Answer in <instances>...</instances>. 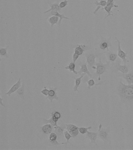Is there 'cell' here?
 I'll use <instances>...</instances> for the list:
<instances>
[{
	"mask_svg": "<svg viewBox=\"0 0 133 150\" xmlns=\"http://www.w3.org/2000/svg\"><path fill=\"white\" fill-rule=\"evenodd\" d=\"M117 91L121 97L130 100L133 99V84L126 85L121 80L119 82Z\"/></svg>",
	"mask_w": 133,
	"mask_h": 150,
	"instance_id": "6da1fadb",
	"label": "cell"
},
{
	"mask_svg": "<svg viewBox=\"0 0 133 150\" xmlns=\"http://www.w3.org/2000/svg\"><path fill=\"white\" fill-rule=\"evenodd\" d=\"M96 67L95 66H93L92 69H96V75L98 76V80H101V76L105 72L108 65V63H107L106 64H103L101 62L100 58L99 62L96 63Z\"/></svg>",
	"mask_w": 133,
	"mask_h": 150,
	"instance_id": "7a4b0ae2",
	"label": "cell"
},
{
	"mask_svg": "<svg viewBox=\"0 0 133 150\" xmlns=\"http://www.w3.org/2000/svg\"><path fill=\"white\" fill-rule=\"evenodd\" d=\"M111 37L108 38L102 37L100 44V48L102 50L106 49L107 51H109V48L112 47Z\"/></svg>",
	"mask_w": 133,
	"mask_h": 150,
	"instance_id": "3957f363",
	"label": "cell"
},
{
	"mask_svg": "<svg viewBox=\"0 0 133 150\" xmlns=\"http://www.w3.org/2000/svg\"><path fill=\"white\" fill-rule=\"evenodd\" d=\"M115 39L117 42L118 44V48H117V55L122 60L123 62L124 63L125 65H126L127 62V60L126 57L127 56V53H125L121 49V42L118 40V38L116 37H115Z\"/></svg>",
	"mask_w": 133,
	"mask_h": 150,
	"instance_id": "277c9868",
	"label": "cell"
},
{
	"mask_svg": "<svg viewBox=\"0 0 133 150\" xmlns=\"http://www.w3.org/2000/svg\"><path fill=\"white\" fill-rule=\"evenodd\" d=\"M98 55L95 54L94 53H89L85 54V57L86 58V63L88 65L89 67L91 68L95 65V59L97 57Z\"/></svg>",
	"mask_w": 133,
	"mask_h": 150,
	"instance_id": "5b68a950",
	"label": "cell"
},
{
	"mask_svg": "<svg viewBox=\"0 0 133 150\" xmlns=\"http://www.w3.org/2000/svg\"><path fill=\"white\" fill-rule=\"evenodd\" d=\"M57 88L51 87L49 88V94L48 96H47L46 98H48L50 100V102L52 103L53 100L54 99H56L58 100L59 99V97H58L57 95V93H56V90H57Z\"/></svg>",
	"mask_w": 133,
	"mask_h": 150,
	"instance_id": "8992f818",
	"label": "cell"
},
{
	"mask_svg": "<svg viewBox=\"0 0 133 150\" xmlns=\"http://www.w3.org/2000/svg\"><path fill=\"white\" fill-rule=\"evenodd\" d=\"M55 133H56L58 136V139H59L60 138H61L64 134V131L65 129H66V124H62L61 125L59 126L55 127Z\"/></svg>",
	"mask_w": 133,
	"mask_h": 150,
	"instance_id": "52a82bcc",
	"label": "cell"
},
{
	"mask_svg": "<svg viewBox=\"0 0 133 150\" xmlns=\"http://www.w3.org/2000/svg\"><path fill=\"white\" fill-rule=\"evenodd\" d=\"M118 6L117 5H115L114 4V2L110 4H108V5L107 4L105 7L102 8V10L104 9V10H105L108 14L105 17V19L108 17L109 16H114L113 12L111 11L112 8H118Z\"/></svg>",
	"mask_w": 133,
	"mask_h": 150,
	"instance_id": "ba28073f",
	"label": "cell"
},
{
	"mask_svg": "<svg viewBox=\"0 0 133 150\" xmlns=\"http://www.w3.org/2000/svg\"><path fill=\"white\" fill-rule=\"evenodd\" d=\"M114 70L116 71V72H121L123 74L127 73L129 72L128 67L126 65H121L119 63L116 64L114 67Z\"/></svg>",
	"mask_w": 133,
	"mask_h": 150,
	"instance_id": "9c48e42d",
	"label": "cell"
},
{
	"mask_svg": "<svg viewBox=\"0 0 133 150\" xmlns=\"http://www.w3.org/2000/svg\"><path fill=\"white\" fill-rule=\"evenodd\" d=\"M22 86L21 79L19 78L17 83L15 84L12 86V87L11 88V89L8 91V92L5 94V95H8V96H10L11 94L17 91Z\"/></svg>",
	"mask_w": 133,
	"mask_h": 150,
	"instance_id": "30bf717a",
	"label": "cell"
},
{
	"mask_svg": "<svg viewBox=\"0 0 133 150\" xmlns=\"http://www.w3.org/2000/svg\"><path fill=\"white\" fill-rule=\"evenodd\" d=\"M98 131L97 132H89L87 133L86 137L91 140V143H93L96 145H97L96 143V139L98 136Z\"/></svg>",
	"mask_w": 133,
	"mask_h": 150,
	"instance_id": "8fae6325",
	"label": "cell"
},
{
	"mask_svg": "<svg viewBox=\"0 0 133 150\" xmlns=\"http://www.w3.org/2000/svg\"><path fill=\"white\" fill-rule=\"evenodd\" d=\"M101 127H102V125L101 124H100L98 130V136L100 138H101V139L105 140L107 138L108 132L107 129H101Z\"/></svg>",
	"mask_w": 133,
	"mask_h": 150,
	"instance_id": "7c38bea8",
	"label": "cell"
},
{
	"mask_svg": "<svg viewBox=\"0 0 133 150\" xmlns=\"http://www.w3.org/2000/svg\"><path fill=\"white\" fill-rule=\"evenodd\" d=\"M122 77L126 80L128 84L129 85L133 84V74L132 73H127L121 75Z\"/></svg>",
	"mask_w": 133,
	"mask_h": 150,
	"instance_id": "4fadbf2b",
	"label": "cell"
},
{
	"mask_svg": "<svg viewBox=\"0 0 133 150\" xmlns=\"http://www.w3.org/2000/svg\"><path fill=\"white\" fill-rule=\"evenodd\" d=\"M53 126L50 124H46L41 127V130L44 134H49L52 133Z\"/></svg>",
	"mask_w": 133,
	"mask_h": 150,
	"instance_id": "5bb4252c",
	"label": "cell"
},
{
	"mask_svg": "<svg viewBox=\"0 0 133 150\" xmlns=\"http://www.w3.org/2000/svg\"><path fill=\"white\" fill-rule=\"evenodd\" d=\"M95 4L97 6V8L95 9L93 12L94 14L96 15V13L98 11L99 9L101 7H105L107 4V2L105 0H100V2H98L97 0H95V2L92 3Z\"/></svg>",
	"mask_w": 133,
	"mask_h": 150,
	"instance_id": "9a60e30c",
	"label": "cell"
},
{
	"mask_svg": "<svg viewBox=\"0 0 133 150\" xmlns=\"http://www.w3.org/2000/svg\"><path fill=\"white\" fill-rule=\"evenodd\" d=\"M81 67L80 70L78 72V73L81 76L82 74L83 73H85L86 74H87V75L90 78H92V75L91 74L90 71H88V69H87V66L86 64H82L80 66Z\"/></svg>",
	"mask_w": 133,
	"mask_h": 150,
	"instance_id": "2e32d148",
	"label": "cell"
},
{
	"mask_svg": "<svg viewBox=\"0 0 133 150\" xmlns=\"http://www.w3.org/2000/svg\"><path fill=\"white\" fill-rule=\"evenodd\" d=\"M51 15L52 16H56L59 17L60 18V20H59V22H58V26H59L60 25H61V22L62 20L63 19H67V20H70V18L68 17H66L64 15V14H59V12H58V11H55V10H52L51 11Z\"/></svg>",
	"mask_w": 133,
	"mask_h": 150,
	"instance_id": "e0dca14e",
	"label": "cell"
},
{
	"mask_svg": "<svg viewBox=\"0 0 133 150\" xmlns=\"http://www.w3.org/2000/svg\"><path fill=\"white\" fill-rule=\"evenodd\" d=\"M87 47L85 45H77L75 49L74 52L76 54L81 55L85 51H86Z\"/></svg>",
	"mask_w": 133,
	"mask_h": 150,
	"instance_id": "ac0fdd59",
	"label": "cell"
},
{
	"mask_svg": "<svg viewBox=\"0 0 133 150\" xmlns=\"http://www.w3.org/2000/svg\"><path fill=\"white\" fill-rule=\"evenodd\" d=\"M86 74L85 73H83L81 75V76L79 78H75L74 79L75 80V86L74 88V91H77L79 92V90H78V88L79 87L80 85L81 84V82L82 79L83 78V77Z\"/></svg>",
	"mask_w": 133,
	"mask_h": 150,
	"instance_id": "d6986e66",
	"label": "cell"
},
{
	"mask_svg": "<svg viewBox=\"0 0 133 150\" xmlns=\"http://www.w3.org/2000/svg\"><path fill=\"white\" fill-rule=\"evenodd\" d=\"M50 7L51 8L50 9L47 10V11H45V12H44V13H47L48 12H50V11H52V10H55V11H57L59 12H61V9L60 7H59V4L58 3H55L54 4H50L49 3Z\"/></svg>",
	"mask_w": 133,
	"mask_h": 150,
	"instance_id": "ffe728a7",
	"label": "cell"
},
{
	"mask_svg": "<svg viewBox=\"0 0 133 150\" xmlns=\"http://www.w3.org/2000/svg\"><path fill=\"white\" fill-rule=\"evenodd\" d=\"M107 56L108 59L110 62H114L117 59L118 55L116 53L110 52V51H107Z\"/></svg>",
	"mask_w": 133,
	"mask_h": 150,
	"instance_id": "44dd1931",
	"label": "cell"
},
{
	"mask_svg": "<svg viewBox=\"0 0 133 150\" xmlns=\"http://www.w3.org/2000/svg\"><path fill=\"white\" fill-rule=\"evenodd\" d=\"M59 17L56 16H52L49 18L48 21L51 24V27H53L56 24H58Z\"/></svg>",
	"mask_w": 133,
	"mask_h": 150,
	"instance_id": "7402d4cb",
	"label": "cell"
},
{
	"mask_svg": "<svg viewBox=\"0 0 133 150\" xmlns=\"http://www.w3.org/2000/svg\"><path fill=\"white\" fill-rule=\"evenodd\" d=\"M78 128H79V127H78L75 125L74 127L72 128L71 129L68 131L70 133V134L72 135V136L76 137V136L79 134V132Z\"/></svg>",
	"mask_w": 133,
	"mask_h": 150,
	"instance_id": "603a6c76",
	"label": "cell"
},
{
	"mask_svg": "<svg viewBox=\"0 0 133 150\" xmlns=\"http://www.w3.org/2000/svg\"><path fill=\"white\" fill-rule=\"evenodd\" d=\"M75 65L74 62L71 63L69 65L65 67V69L66 70H69L70 71V72H73L75 74H78V72L75 71Z\"/></svg>",
	"mask_w": 133,
	"mask_h": 150,
	"instance_id": "cb8c5ba5",
	"label": "cell"
},
{
	"mask_svg": "<svg viewBox=\"0 0 133 150\" xmlns=\"http://www.w3.org/2000/svg\"><path fill=\"white\" fill-rule=\"evenodd\" d=\"M64 135L65 138L67 140L66 142L65 143V145H67L68 143L71 144L70 143L69 141V140H70L71 138H76V137H74V136H72V135H71L70 133L68 132V130L64 131Z\"/></svg>",
	"mask_w": 133,
	"mask_h": 150,
	"instance_id": "d4e9b609",
	"label": "cell"
},
{
	"mask_svg": "<svg viewBox=\"0 0 133 150\" xmlns=\"http://www.w3.org/2000/svg\"><path fill=\"white\" fill-rule=\"evenodd\" d=\"M85 82H87L88 84V87H87V88L88 89H90L92 87H93L94 85L97 86L99 85H101L103 83V82H102L101 83H99L96 84L94 82V80L92 79H91L89 80H86L85 81Z\"/></svg>",
	"mask_w": 133,
	"mask_h": 150,
	"instance_id": "484cf974",
	"label": "cell"
},
{
	"mask_svg": "<svg viewBox=\"0 0 133 150\" xmlns=\"http://www.w3.org/2000/svg\"><path fill=\"white\" fill-rule=\"evenodd\" d=\"M17 93L22 97L24 98L25 93V85L23 84L20 87L17 91Z\"/></svg>",
	"mask_w": 133,
	"mask_h": 150,
	"instance_id": "4316f807",
	"label": "cell"
},
{
	"mask_svg": "<svg viewBox=\"0 0 133 150\" xmlns=\"http://www.w3.org/2000/svg\"><path fill=\"white\" fill-rule=\"evenodd\" d=\"M44 122L45 124H50L52 125L53 127H57L58 126L57 122H55L53 119L52 116H51L50 118L49 119L47 120L45 118H44L43 119Z\"/></svg>",
	"mask_w": 133,
	"mask_h": 150,
	"instance_id": "83f0119b",
	"label": "cell"
},
{
	"mask_svg": "<svg viewBox=\"0 0 133 150\" xmlns=\"http://www.w3.org/2000/svg\"><path fill=\"white\" fill-rule=\"evenodd\" d=\"M8 47H6L5 48L1 47L0 49V56L1 57H8Z\"/></svg>",
	"mask_w": 133,
	"mask_h": 150,
	"instance_id": "f1b7e54d",
	"label": "cell"
},
{
	"mask_svg": "<svg viewBox=\"0 0 133 150\" xmlns=\"http://www.w3.org/2000/svg\"><path fill=\"white\" fill-rule=\"evenodd\" d=\"M91 128V126H90L87 127H79L78 129L80 133H81L82 134H83L87 133L88 130H90Z\"/></svg>",
	"mask_w": 133,
	"mask_h": 150,
	"instance_id": "f546056e",
	"label": "cell"
},
{
	"mask_svg": "<svg viewBox=\"0 0 133 150\" xmlns=\"http://www.w3.org/2000/svg\"><path fill=\"white\" fill-rule=\"evenodd\" d=\"M68 1L67 0H65L64 1L61 2L60 3L59 6L60 8H63L64 7L66 6L67 5H68Z\"/></svg>",
	"mask_w": 133,
	"mask_h": 150,
	"instance_id": "4dcf8cb0",
	"label": "cell"
},
{
	"mask_svg": "<svg viewBox=\"0 0 133 150\" xmlns=\"http://www.w3.org/2000/svg\"><path fill=\"white\" fill-rule=\"evenodd\" d=\"M52 113L54 115V116L55 117H56V118H58V119H59V118H61V115L60 113H59V112L54 111H52Z\"/></svg>",
	"mask_w": 133,
	"mask_h": 150,
	"instance_id": "1f68e13d",
	"label": "cell"
},
{
	"mask_svg": "<svg viewBox=\"0 0 133 150\" xmlns=\"http://www.w3.org/2000/svg\"><path fill=\"white\" fill-rule=\"evenodd\" d=\"M49 92V90L46 89V87H44V89H43L41 91V92L42 93V94H43L44 95L46 96H48Z\"/></svg>",
	"mask_w": 133,
	"mask_h": 150,
	"instance_id": "d6a6232c",
	"label": "cell"
},
{
	"mask_svg": "<svg viewBox=\"0 0 133 150\" xmlns=\"http://www.w3.org/2000/svg\"><path fill=\"white\" fill-rule=\"evenodd\" d=\"M79 55L76 54L75 53H74V54L73 55V61L74 63H75V62H76V60L79 58Z\"/></svg>",
	"mask_w": 133,
	"mask_h": 150,
	"instance_id": "836d02e7",
	"label": "cell"
},
{
	"mask_svg": "<svg viewBox=\"0 0 133 150\" xmlns=\"http://www.w3.org/2000/svg\"><path fill=\"white\" fill-rule=\"evenodd\" d=\"M66 129L68 131L70 129H71L72 128L75 126L74 124H66Z\"/></svg>",
	"mask_w": 133,
	"mask_h": 150,
	"instance_id": "e575fe53",
	"label": "cell"
},
{
	"mask_svg": "<svg viewBox=\"0 0 133 150\" xmlns=\"http://www.w3.org/2000/svg\"><path fill=\"white\" fill-rule=\"evenodd\" d=\"M51 116H52L53 119V120H54L55 122H57L58 121V120L59 119H58V118H56V117H55V116H54V115H53L52 113H51Z\"/></svg>",
	"mask_w": 133,
	"mask_h": 150,
	"instance_id": "d590c367",
	"label": "cell"
},
{
	"mask_svg": "<svg viewBox=\"0 0 133 150\" xmlns=\"http://www.w3.org/2000/svg\"><path fill=\"white\" fill-rule=\"evenodd\" d=\"M0 105L2 106L5 107V106L3 104V103H2V98L0 96Z\"/></svg>",
	"mask_w": 133,
	"mask_h": 150,
	"instance_id": "8d00e7d4",
	"label": "cell"
},
{
	"mask_svg": "<svg viewBox=\"0 0 133 150\" xmlns=\"http://www.w3.org/2000/svg\"><path fill=\"white\" fill-rule=\"evenodd\" d=\"M114 0H107V4H111V3H112V2H114Z\"/></svg>",
	"mask_w": 133,
	"mask_h": 150,
	"instance_id": "74e56055",
	"label": "cell"
}]
</instances>
